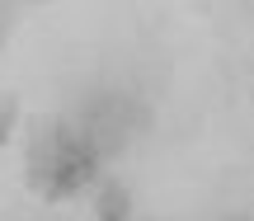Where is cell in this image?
Segmentation results:
<instances>
[{
    "label": "cell",
    "instance_id": "obj_4",
    "mask_svg": "<svg viewBox=\"0 0 254 221\" xmlns=\"http://www.w3.org/2000/svg\"><path fill=\"white\" fill-rule=\"evenodd\" d=\"M14 109H19L14 94H0V141H5V137H9V127H14Z\"/></svg>",
    "mask_w": 254,
    "mask_h": 221
},
{
    "label": "cell",
    "instance_id": "obj_2",
    "mask_svg": "<svg viewBox=\"0 0 254 221\" xmlns=\"http://www.w3.org/2000/svg\"><path fill=\"white\" fill-rule=\"evenodd\" d=\"M146 122L151 118H146L141 99H132V94H123V90H99V94H90V99L80 104L71 127L80 132V137L90 141V151L104 160V156H118L132 137H141Z\"/></svg>",
    "mask_w": 254,
    "mask_h": 221
},
{
    "label": "cell",
    "instance_id": "obj_1",
    "mask_svg": "<svg viewBox=\"0 0 254 221\" xmlns=\"http://www.w3.org/2000/svg\"><path fill=\"white\" fill-rule=\"evenodd\" d=\"M99 169V156L90 151V141L71 127V122L43 118L28 141V184L43 198H71Z\"/></svg>",
    "mask_w": 254,
    "mask_h": 221
},
{
    "label": "cell",
    "instance_id": "obj_3",
    "mask_svg": "<svg viewBox=\"0 0 254 221\" xmlns=\"http://www.w3.org/2000/svg\"><path fill=\"white\" fill-rule=\"evenodd\" d=\"M99 221H127V212H132V198H127V184H104L99 188Z\"/></svg>",
    "mask_w": 254,
    "mask_h": 221
},
{
    "label": "cell",
    "instance_id": "obj_5",
    "mask_svg": "<svg viewBox=\"0 0 254 221\" xmlns=\"http://www.w3.org/2000/svg\"><path fill=\"white\" fill-rule=\"evenodd\" d=\"M0 38H5V28H0Z\"/></svg>",
    "mask_w": 254,
    "mask_h": 221
}]
</instances>
